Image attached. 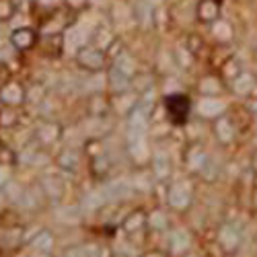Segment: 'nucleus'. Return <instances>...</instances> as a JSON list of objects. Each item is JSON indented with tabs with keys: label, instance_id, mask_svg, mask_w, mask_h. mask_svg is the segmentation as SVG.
<instances>
[{
	"label": "nucleus",
	"instance_id": "nucleus-1",
	"mask_svg": "<svg viewBox=\"0 0 257 257\" xmlns=\"http://www.w3.org/2000/svg\"><path fill=\"white\" fill-rule=\"evenodd\" d=\"M167 113H169V119L181 125L187 121V115H189V99L185 95H171L167 97Z\"/></svg>",
	"mask_w": 257,
	"mask_h": 257
},
{
	"label": "nucleus",
	"instance_id": "nucleus-2",
	"mask_svg": "<svg viewBox=\"0 0 257 257\" xmlns=\"http://www.w3.org/2000/svg\"><path fill=\"white\" fill-rule=\"evenodd\" d=\"M78 64L87 70H101L105 64V56L97 48H82L78 52Z\"/></svg>",
	"mask_w": 257,
	"mask_h": 257
},
{
	"label": "nucleus",
	"instance_id": "nucleus-3",
	"mask_svg": "<svg viewBox=\"0 0 257 257\" xmlns=\"http://www.w3.org/2000/svg\"><path fill=\"white\" fill-rule=\"evenodd\" d=\"M37 41V35L33 29L29 27H21V29H15L13 35H11V44L17 48V50H31Z\"/></svg>",
	"mask_w": 257,
	"mask_h": 257
},
{
	"label": "nucleus",
	"instance_id": "nucleus-4",
	"mask_svg": "<svg viewBox=\"0 0 257 257\" xmlns=\"http://www.w3.org/2000/svg\"><path fill=\"white\" fill-rule=\"evenodd\" d=\"M220 17V3L218 0H200L198 5V19L204 23H214Z\"/></svg>",
	"mask_w": 257,
	"mask_h": 257
},
{
	"label": "nucleus",
	"instance_id": "nucleus-5",
	"mask_svg": "<svg viewBox=\"0 0 257 257\" xmlns=\"http://www.w3.org/2000/svg\"><path fill=\"white\" fill-rule=\"evenodd\" d=\"M23 97H25V91L17 82H9V84H5V87L0 89V99H3V103L9 105V107L19 105L21 101H23Z\"/></svg>",
	"mask_w": 257,
	"mask_h": 257
},
{
	"label": "nucleus",
	"instance_id": "nucleus-6",
	"mask_svg": "<svg viewBox=\"0 0 257 257\" xmlns=\"http://www.w3.org/2000/svg\"><path fill=\"white\" fill-rule=\"evenodd\" d=\"M15 13V5L11 0H0V21H9Z\"/></svg>",
	"mask_w": 257,
	"mask_h": 257
},
{
	"label": "nucleus",
	"instance_id": "nucleus-7",
	"mask_svg": "<svg viewBox=\"0 0 257 257\" xmlns=\"http://www.w3.org/2000/svg\"><path fill=\"white\" fill-rule=\"evenodd\" d=\"M64 3H66V7L72 11H80L82 7H87L89 0H64Z\"/></svg>",
	"mask_w": 257,
	"mask_h": 257
}]
</instances>
